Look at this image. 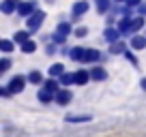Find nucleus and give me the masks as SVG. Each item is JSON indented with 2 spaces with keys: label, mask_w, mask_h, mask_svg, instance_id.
Returning <instances> with one entry per match:
<instances>
[{
  "label": "nucleus",
  "mask_w": 146,
  "mask_h": 137,
  "mask_svg": "<svg viewBox=\"0 0 146 137\" xmlns=\"http://www.w3.org/2000/svg\"><path fill=\"white\" fill-rule=\"evenodd\" d=\"M26 84H28V77H24V75H15V77L9 82V88H11L13 94H17V92H22L24 88H26Z\"/></svg>",
  "instance_id": "nucleus-3"
},
{
  "label": "nucleus",
  "mask_w": 146,
  "mask_h": 137,
  "mask_svg": "<svg viewBox=\"0 0 146 137\" xmlns=\"http://www.w3.org/2000/svg\"><path fill=\"white\" fill-rule=\"evenodd\" d=\"M99 58H101L99 49H84V58H82V62H95V60H99Z\"/></svg>",
  "instance_id": "nucleus-11"
},
{
  "label": "nucleus",
  "mask_w": 146,
  "mask_h": 137,
  "mask_svg": "<svg viewBox=\"0 0 146 137\" xmlns=\"http://www.w3.org/2000/svg\"><path fill=\"white\" fill-rule=\"evenodd\" d=\"M110 51H112V54H123V51H127V47H125V43H112V45H110Z\"/></svg>",
  "instance_id": "nucleus-22"
},
{
  "label": "nucleus",
  "mask_w": 146,
  "mask_h": 137,
  "mask_svg": "<svg viewBox=\"0 0 146 137\" xmlns=\"http://www.w3.org/2000/svg\"><path fill=\"white\" fill-rule=\"evenodd\" d=\"M0 51L11 54V51H13V41H0Z\"/></svg>",
  "instance_id": "nucleus-26"
},
{
  "label": "nucleus",
  "mask_w": 146,
  "mask_h": 137,
  "mask_svg": "<svg viewBox=\"0 0 146 137\" xmlns=\"http://www.w3.org/2000/svg\"><path fill=\"white\" fill-rule=\"evenodd\" d=\"M13 2H19V0H13Z\"/></svg>",
  "instance_id": "nucleus-34"
},
{
  "label": "nucleus",
  "mask_w": 146,
  "mask_h": 137,
  "mask_svg": "<svg viewBox=\"0 0 146 137\" xmlns=\"http://www.w3.org/2000/svg\"><path fill=\"white\" fill-rule=\"evenodd\" d=\"M36 99L41 101V103H52V101H54V94H52L50 90H45V88H41V90L36 92Z\"/></svg>",
  "instance_id": "nucleus-15"
},
{
  "label": "nucleus",
  "mask_w": 146,
  "mask_h": 137,
  "mask_svg": "<svg viewBox=\"0 0 146 137\" xmlns=\"http://www.w3.org/2000/svg\"><path fill=\"white\" fill-rule=\"evenodd\" d=\"M28 82H30V84H36V86H39V84L43 82L41 71H30V73H28Z\"/></svg>",
  "instance_id": "nucleus-18"
},
{
  "label": "nucleus",
  "mask_w": 146,
  "mask_h": 137,
  "mask_svg": "<svg viewBox=\"0 0 146 137\" xmlns=\"http://www.w3.org/2000/svg\"><path fill=\"white\" fill-rule=\"evenodd\" d=\"M129 5H131V7H135V5H140V0H129Z\"/></svg>",
  "instance_id": "nucleus-32"
},
{
  "label": "nucleus",
  "mask_w": 146,
  "mask_h": 137,
  "mask_svg": "<svg viewBox=\"0 0 146 137\" xmlns=\"http://www.w3.org/2000/svg\"><path fill=\"white\" fill-rule=\"evenodd\" d=\"M36 9V0H30V2H19L17 5V13L22 15V17H28V15H32Z\"/></svg>",
  "instance_id": "nucleus-4"
},
{
  "label": "nucleus",
  "mask_w": 146,
  "mask_h": 137,
  "mask_svg": "<svg viewBox=\"0 0 146 137\" xmlns=\"http://www.w3.org/2000/svg\"><path fill=\"white\" fill-rule=\"evenodd\" d=\"M43 19H45V13L43 11H35V13L28 17V30H39L41 28V24H43Z\"/></svg>",
  "instance_id": "nucleus-2"
},
{
  "label": "nucleus",
  "mask_w": 146,
  "mask_h": 137,
  "mask_svg": "<svg viewBox=\"0 0 146 137\" xmlns=\"http://www.w3.org/2000/svg\"><path fill=\"white\" fill-rule=\"evenodd\" d=\"M13 94V92H11V88L7 86V88H0V96H5V99H9V96Z\"/></svg>",
  "instance_id": "nucleus-29"
},
{
  "label": "nucleus",
  "mask_w": 146,
  "mask_h": 137,
  "mask_svg": "<svg viewBox=\"0 0 146 137\" xmlns=\"http://www.w3.org/2000/svg\"><path fill=\"white\" fill-rule=\"evenodd\" d=\"M67 54H69V58H71V60H78V62H82V58H84V47H71Z\"/></svg>",
  "instance_id": "nucleus-14"
},
{
  "label": "nucleus",
  "mask_w": 146,
  "mask_h": 137,
  "mask_svg": "<svg viewBox=\"0 0 146 137\" xmlns=\"http://www.w3.org/2000/svg\"><path fill=\"white\" fill-rule=\"evenodd\" d=\"M129 28H131V19L123 17V19H120V24H118V32H120V34H125V32H129Z\"/></svg>",
  "instance_id": "nucleus-21"
},
{
  "label": "nucleus",
  "mask_w": 146,
  "mask_h": 137,
  "mask_svg": "<svg viewBox=\"0 0 146 137\" xmlns=\"http://www.w3.org/2000/svg\"><path fill=\"white\" fill-rule=\"evenodd\" d=\"M43 88H45V90H50L52 94H56V92L60 90V82H58L56 77H50V79H47L45 84H43Z\"/></svg>",
  "instance_id": "nucleus-12"
},
{
  "label": "nucleus",
  "mask_w": 146,
  "mask_h": 137,
  "mask_svg": "<svg viewBox=\"0 0 146 137\" xmlns=\"http://www.w3.org/2000/svg\"><path fill=\"white\" fill-rule=\"evenodd\" d=\"M69 84H75V75L73 73H62L60 75V86H69Z\"/></svg>",
  "instance_id": "nucleus-20"
},
{
  "label": "nucleus",
  "mask_w": 146,
  "mask_h": 137,
  "mask_svg": "<svg viewBox=\"0 0 146 137\" xmlns=\"http://www.w3.org/2000/svg\"><path fill=\"white\" fill-rule=\"evenodd\" d=\"M88 9H90V5H88L86 0H80V2H75V5H73V9H71L73 19H80V17H82V15L86 13Z\"/></svg>",
  "instance_id": "nucleus-5"
},
{
  "label": "nucleus",
  "mask_w": 146,
  "mask_h": 137,
  "mask_svg": "<svg viewBox=\"0 0 146 137\" xmlns=\"http://www.w3.org/2000/svg\"><path fill=\"white\" fill-rule=\"evenodd\" d=\"M116 2H127V0H116Z\"/></svg>",
  "instance_id": "nucleus-33"
},
{
  "label": "nucleus",
  "mask_w": 146,
  "mask_h": 137,
  "mask_svg": "<svg viewBox=\"0 0 146 137\" xmlns=\"http://www.w3.org/2000/svg\"><path fill=\"white\" fill-rule=\"evenodd\" d=\"M103 37H105V41L112 45V43H118V37H120V32L118 30H114L112 26H108L105 28V32H103Z\"/></svg>",
  "instance_id": "nucleus-9"
},
{
  "label": "nucleus",
  "mask_w": 146,
  "mask_h": 137,
  "mask_svg": "<svg viewBox=\"0 0 146 137\" xmlns=\"http://www.w3.org/2000/svg\"><path fill=\"white\" fill-rule=\"evenodd\" d=\"M69 34H71V24H69V22H60L58 26H56V37L67 39Z\"/></svg>",
  "instance_id": "nucleus-8"
},
{
  "label": "nucleus",
  "mask_w": 146,
  "mask_h": 137,
  "mask_svg": "<svg viewBox=\"0 0 146 137\" xmlns=\"http://www.w3.org/2000/svg\"><path fill=\"white\" fill-rule=\"evenodd\" d=\"M125 56H127V58H129V62L137 64V58H135V56H133V54H129V51H125Z\"/></svg>",
  "instance_id": "nucleus-30"
},
{
  "label": "nucleus",
  "mask_w": 146,
  "mask_h": 137,
  "mask_svg": "<svg viewBox=\"0 0 146 137\" xmlns=\"http://www.w3.org/2000/svg\"><path fill=\"white\" fill-rule=\"evenodd\" d=\"M73 75H75V86H86L88 79H90L88 71H78V73H73Z\"/></svg>",
  "instance_id": "nucleus-10"
},
{
  "label": "nucleus",
  "mask_w": 146,
  "mask_h": 137,
  "mask_svg": "<svg viewBox=\"0 0 146 137\" xmlns=\"http://www.w3.org/2000/svg\"><path fill=\"white\" fill-rule=\"evenodd\" d=\"M0 11L2 13H13V11H17V2H13V0H2V5H0Z\"/></svg>",
  "instance_id": "nucleus-13"
},
{
  "label": "nucleus",
  "mask_w": 146,
  "mask_h": 137,
  "mask_svg": "<svg viewBox=\"0 0 146 137\" xmlns=\"http://www.w3.org/2000/svg\"><path fill=\"white\" fill-rule=\"evenodd\" d=\"M86 34H88V28H84V26L75 28V37H80V39H82V37H86Z\"/></svg>",
  "instance_id": "nucleus-28"
},
{
  "label": "nucleus",
  "mask_w": 146,
  "mask_h": 137,
  "mask_svg": "<svg viewBox=\"0 0 146 137\" xmlns=\"http://www.w3.org/2000/svg\"><path fill=\"white\" fill-rule=\"evenodd\" d=\"M71 101H73V92L67 90V88H60V90L54 94V103H56V105H60V107L69 105Z\"/></svg>",
  "instance_id": "nucleus-1"
},
{
  "label": "nucleus",
  "mask_w": 146,
  "mask_h": 137,
  "mask_svg": "<svg viewBox=\"0 0 146 137\" xmlns=\"http://www.w3.org/2000/svg\"><path fill=\"white\" fill-rule=\"evenodd\" d=\"M62 73H64V67L60 62H56V64H52V67H50V77H60Z\"/></svg>",
  "instance_id": "nucleus-16"
},
{
  "label": "nucleus",
  "mask_w": 146,
  "mask_h": 137,
  "mask_svg": "<svg viewBox=\"0 0 146 137\" xmlns=\"http://www.w3.org/2000/svg\"><path fill=\"white\" fill-rule=\"evenodd\" d=\"M64 120L71 122V124H75V122H90L92 116L90 114H67V116H64Z\"/></svg>",
  "instance_id": "nucleus-6"
},
{
  "label": "nucleus",
  "mask_w": 146,
  "mask_h": 137,
  "mask_svg": "<svg viewBox=\"0 0 146 137\" xmlns=\"http://www.w3.org/2000/svg\"><path fill=\"white\" fill-rule=\"evenodd\" d=\"M11 68V60L9 58H0V73H5Z\"/></svg>",
  "instance_id": "nucleus-27"
},
{
  "label": "nucleus",
  "mask_w": 146,
  "mask_h": 137,
  "mask_svg": "<svg viewBox=\"0 0 146 137\" xmlns=\"http://www.w3.org/2000/svg\"><path fill=\"white\" fill-rule=\"evenodd\" d=\"M142 26H144V17H137V19H133V22H131V28H129V32H137Z\"/></svg>",
  "instance_id": "nucleus-24"
},
{
  "label": "nucleus",
  "mask_w": 146,
  "mask_h": 137,
  "mask_svg": "<svg viewBox=\"0 0 146 137\" xmlns=\"http://www.w3.org/2000/svg\"><path fill=\"white\" fill-rule=\"evenodd\" d=\"M88 73H90V79H97V82H103V79H108V71H105L103 67H92Z\"/></svg>",
  "instance_id": "nucleus-7"
},
{
  "label": "nucleus",
  "mask_w": 146,
  "mask_h": 137,
  "mask_svg": "<svg viewBox=\"0 0 146 137\" xmlns=\"http://www.w3.org/2000/svg\"><path fill=\"white\" fill-rule=\"evenodd\" d=\"M140 86H142V90L146 92V77H142V82H140Z\"/></svg>",
  "instance_id": "nucleus-31"
},
{
  "label": "nucleus",
  "mask_w": 146,
  "mask_h": 137,
  "mask_svg": "<svg viewBox=\"0 0 146 137\" xmlns=\"http://www.w3.org/2000/svg\"><path fill=\"white\" fill-rule=\"evenodd\" d=\"M35 49H36V43H35V41H30V39H28V41L22 45V51H24V54H32Z\"/></svg>",
  "instance_id": "nucleus-23"
},
{
  "label": "nucleus",
  "mask_w": 146,
  "mask_h": 137,
  "mask_svg": "<svg viewBox=\"0 0 146 137\" xmlns=\"http://www.w3.org/2000/svg\"><path fill=\"white\" fill-rule=\"evenodd\" d=\"M131 47L133 49H144L146 47V39L144 37H133L131 39Z\"/></svg>",
  "instance_id": "nucleus-19"
},
{
  "label": "nucleus",
  "mask_w": 146,
  "mask_h": 137,
  "mask_svg": "<svg viewBox=\"0 0 146 137\" xmlns=\"http://www.w3.org/2000/svg\"><path fill=\"white\" fill-rule=\"evenodd\" d=\"M110 9V0H97V11L99 13H108Z\"/></svg>",
  "instance_id": "nucleus-25"
},
{
  "label": "nucleus",
  "mask_w": 146,
  "mask_h": 137,
  "mask_svg": "<svg viewBox=\"0 0 146 137\" xmlns=\"http://www.w3.org/2000/svg\"><path fill=\"white\" fill-rule=\"evenodd\" d=\"M28 37H30V34H28L26 30H17V32H15V37H13V43H19V45H24V43L28 41Z\"/></svg>",
  "instance_id": "nucleus-17"
}]
</instances>
